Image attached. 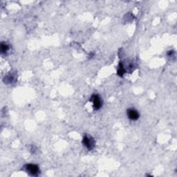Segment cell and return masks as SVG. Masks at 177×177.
Masks as SVG:
<instances>
[{
    "label": "cell",
    "instance_id": "4",
    "mask_svg": "<svg viewBox=\"0 0 177 177\" xmlns=\"http://www.w3.org/2000/svg\"><path fill=\"white\" fill-rule=\"evenodd\" d=\"M128 118L132 120H136L139 119V113L134 109H129L127 111Z\"/></svg>",
    "mask_w": 177,
    "mask_h": 177
},
{
    "label": "cell",
    "instance_id": "6",
    "mask_svg": "<svg viewBox=\"0 0 177 177\" xmlns=\"http://www.w3.org/2000/svg\"><path fill=\"white\" fill-rule=\"evenodd\" d=\"M125 73V70L123 68V64L121 65V64H120V67H119V69H118V75L120 76H123Z\"/></svg>",
    "mask_w": 177,
    "mask_h": 177
},
{
    "label": "cell",
    "instance_id": "1",
    "mask_svg": "<svg viewBox=\"0 0 177 177\" xmlns=\"http://www.w3.org/2000/svg\"><path fill=\"white\" fill-rule=\"evenodd\" d=\"M82 143H83L85 147H87V148L88 150H91L92 149L94 145H95V141L93 139L92 137H91L90 136H84L83 137V139H82Z\"/></svg>",
    "mask_w": 177,
    "mask_h": 177
},
{
    "label": "cell",
    "instance_id": "2",
    "mask_svg": "<svg viewBox=\"0 0 177 177\" xmlns=\"http://www.w3.org/2000/svg\"><path fill=\"white\" fill-rule=\"evenodd\" d=\"M91 101L93 102V107L95 110H98L101 108L102 105V101L99 96L96 95V94L95 95H93L91 96Z\"/></svg>",
    "mask_w": 177,
    "mask_h": 177
},
{
    "label": "cell",
    "instance_id": "5",
    "mask_svg": "<svg viewBox=\"0 0 177 177\" xmlns=\"http://www.w3.org/2000/svg\"><path fill=\"white\" fill-rule=\"evenodd\" d=\"M9 49V47H8V44H6V43L2 42L1 44V52L2 54H6V53L7 52V51Z\"/></svg>",
    "mask_w": 177,
    "mask_h": 177
},
{
    "label": "cell",
    "instance_id": "3",
    "mask_svg": "<svg viewBox=\"0 0 177 177\" xmlns=\"http://www.w3.org/2000/svg\"><path fill=\"white\" fill-rule=\"evenodd\" d=\"M26 170L31 175L36 176L39 173V167L35 164H28L26 166Z\"/></svg>",
    "mask_w": 177,
    "mask_h": 177
}]
</instances>
